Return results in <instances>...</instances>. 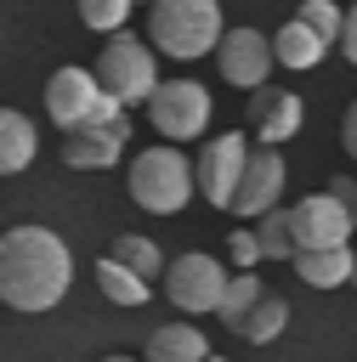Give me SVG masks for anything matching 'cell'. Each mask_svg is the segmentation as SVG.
Masks as SVG:
<instances>
[{"label":"cell","instance_id":"obj_1","mask_svg":"<svg viewBox=\"0 0 357 362\" xmlns=\"http://www.w3.org/2000/svg\"><path fill=\"white\" fill-rule=\"evenodd\" d=\"M74 283V255L51 226H6L0 232V300L11 311H51Z\"/></svg>","mask_w":357,"mask_h":362},{"label":"cell","instance_id":"obj_2","mask_svg":"<svg viewBox=\"0 0 357 362\" xmlns=\"http://www.w3.org/2000/svg\"><path fill=\"white\" fill-rule=\"evenodd\" d=\"M125 187H130V204L136 209H147V215H181L198 198V170H193V158L181 147L159 141V147H142L130 158Z\"/></svg>","mask_w":357,"mask_h":362},{"label":"cell","instance_id":"obj_3","mask_svg":"<svg viewBox=\"0 0 357 362\" xmlns=\"http://www.w3.org/2000/svg\"><path fill=\"white\" fill-rule=\"evenodd\" d=\"M221 0H153L147 6V40L153 51L176 62H198L221 45Z\"/></svg>","mask_w":357,"mask_h":362},{"label":"cell","instance_id":"obj_4","mask_svg":"<svg viewBox=\"0 0 357 362\" xmlns=\"http://www.w3.org/2000/svg\"><path fill=\"white\" fill-rule=\"evenodd\" d=\"M96 79H102V90H108L119 107L147 102V96L164 85V79H159V51H153V40L108 34V45H102V57H96Z\"/></svg>","mask_w":357,"mask_h":362},{"label":"cell","instance_id":"obj_5","mask_svg":"<svg viewBox=\"0 0 357 362\" xmlns=\"http://www.w3.org/2000/svg\"><path fill=\"white\" fill-rule=\"evenodd\" d=\"M108 113H125V107L102 90L96 68H57V74L45 79V119H51L62 136L79 130V124H91V119H108Z\"/></svg>","mask_w":357,"mask_h":362},{"label":"cell","instance_id":"obj_6","mask_svg":"<svg viewBox=\"0 0 357 362\" xmlns=\"http://www.w3.org/2000/svg\"><path fill=\"white\" fill-rule=\"evenodd\" d=\"M147 124H153L170 147L204 136V130H210V90H204L198 79H164V85L147 96Z\"/></svg>","mask_w":357,"mask_h":362},{"label":"cell","instance_id":"obj_7","mask_svg":"<svg viewBox=\"0 0 357 362\" xmlns=\"http://www.w3.org/2000/svg\"><path fill=\"white\" fill-rule=\"evenodd\" d=\"M227 283H232V272H227L215 255H204V249L176 255V260H170V272H164V294H170V305H176V311H187V317L221 311Z\"/></svg>","mask_w":357,"mask_h":362},{"label":"cell","instance_id":"obj_8","mask_svg":"<svg viewBox=\"0 0 357 362\" xmlns=\"http://www.w3.org/2000/svg\"><path fill=\"white\" fill-rule=\"evenodd\" d=\"M249 136L244 130H221V136H210L204 147H198V158H193V170H198V198L210 204V209H232V198H238V181H244V164H249Z\"/></svg>","mask_w":357,"mask_h":362},{"label":"cell","instance_id":"obj_9","mask_svg":"<svg viewBox=\"0 0 357 362\" xmlns=\"http://www.w3.org/2000/svg\"><path fill=\"white\" fill-rule=\"evenodd\" d=\"M289 232H295V255L300 249H340V243H351L357 215L323 187V192H306L300 204H289Z\"/></svg>","mask_w":357,"mask_h":362},{"label":"cell","instance_id":"obj_10","mask_svg":"<svg viewBox=\"0 0 357 362\" xmlns=\"http://www.w3.org/2000/svg\"><path fill=\"white\" fill-rule=\"evenodd\" d=\"M272 40L261 34V28H227L221 34V45H215V68H221V79L227 85H238V90H261L266 85V74H272Z\"/></svg>","mask_w":357,"mask_h":362},{"label":"cell","instance_id":"obj_11","mask_svg":"<svg viewBox=\"0 0 357 362\" xmlns=\"http://www.w3.org/2000/svg\"><path fill=\"white\" fill-rule=\"evenodd\" d=\"M283 181H289V164L278 147H249V164H244V181H238V198H232V215L244 221H261L266 209H278L283 198Z\"/></svg>","mask_w":357,"mask_h":362},{"label":"cell","instance_id":"obj_12","mask_svg":"<svg viewBox=\"0 0 357 362\" xmlns=\"http://www.w3.org/2000/svg\"><path fill=\"white\" fill-rule=\"evenodd\" d=\"M125 136H130L125 113L91 119V124H79V130L62 136V164H74V170H113L119 153H125Z\"/></svg>","mask_w":357,"mask_h":362},{"label":"cell","instance_id":"obj_13","mask_svg":"<svg viewBox=\"0 0 357 362\" xmlns=\"http://www.w3.org/2000/svg\"><path fill=\"white\" fill-rule=\"evenodd\" d=\"M300 119H306V107L295 90H278V85L249 90V136L261 147H283L289 136H300Z\"/></svg>","mask_w":357,"mask_h":362},{"label":"cell","instance_id":"obj_14","mask_svg":"<svg viewBox=\"0 0 357 362\" xmlns=\"http://www.w3.org/2000/svg\"><path fill=\"white\" fill-rule=\"evenodd\" d=\"M289 266H295V277H300L306 288H340V283H351L357 249H351V243H340V249H300Z\"/></svg>","mask_w":357,"mask_h":362},{"label":"cell","instance_id":"obj_15","mask_svg":"<svg viewBox=\"0 0 357 362\" xmlns=\"http://www.w3.org/2000/svg\"><path fill=\"white\" fill-rule=\"evenodd\" d=\"M142 362H210V339L193 322H164V328L147 334Z\"/></svg>","mask_w":357,"mask_h":362},{"label":"cell","instance_id":"obj_16","mask_svg":"<svg viewBox=\"0 0 357 362\" xmlns=\"http://www.w3.org/2000/svg\"><path fill=\"white\" fill-rule=\"evenodd\" d=\"M40 153V130L28 113L17 107H0V175H23Z\"/></svg>","mask_w":357,"mask_h":362},{"label":"cell","instance_id":"obj_17","mask_svg":"<svg viewBox=\"0 0 357 362\" xmlns=\"http://www.w3.org/2000/svg\"><path fill=\"white\" fill-rule=\"evenodd\" d=\"M272 57H278V68H295V74H306V68H317L323 57H329V45L300 23V17H289L278 34H272Z\"/></svg>","mask_w":357,"mask_h":362},{"label":"cell","instance_id":"obj_18","mask_svg":"<svg viewBox=\"0 0 357 362\" xmlns=\"http://www.w3.org/2000/svg\"><path fill=\"white\" fill-rule=\"evenodd\" d=\"M91 272H96V288H102L113 305H130V311H136V305H147V300H153V283H147L142 272H130L125 260H113V255H102Z\"/></svg>","mask_w":357,"mask_h":362},{"label":"cell","instance_id":"obj_19","mask_svg":"<svg viewBox=\"0 0 357 362\" xmlns=\"http://www.w3.org/2000/svg\"><path fill=\"white\" fill-rule=\"evenodd\" d=\"M289 328V300L283 294H261L249 311H244V322L232 328L238 339H249V345H266V339H278Z\"/></svg>","mask_w":357,"mask_h":362},{"label":"cell","instance_id":"obj_20","mask_svg":"<svg viewBox=\"0 0 357 362\" xmlns=\"http://www.w3.org/2000/svg\"><path fill=\"white\" fill-rule=\"evenodd\" d=\"M108 255H113V260H125L130 272H142L147 283H153V277L164 283V272H170V266H164V249H159L153 238H136V232H125V238H113V249H108Z\"/></svg>","mask_w":357,"mask_h":362},{"label":"cell","instance_id":"obj_21","mask_svg":"<svg viewBox=\"0 0 357 362\" xmlns=\"http://www.w3.org/2000/svg\"><path fill=\"white\" fill-rule=\"evenodd\" d=\"M255 238H261V255L266 260H295V232H289V209H266L255 221Z\"/></svg>","mask_w":357,"mask_h":362},{"label":"cell","instance_id":"obj_22","mask_svg":"<svg viewBox=\"0 0 357 362\" xmlns=\"http://www.w3.org/2000/svg\"><path fill=\"white\" fill-rule=\"evenodd\" d=\"M323 45H340V34H346V11L334 6V0H300V11H295Z\"/></svg>","mask_w":357,"mask_h":362},{"label":"cell","instance_id":"obj_23","mask_svg":"<svg viewBox=\"0 0 357 362\" xmlns=\"http://www.w3.org/2000/svg\"><path fill=\"white\" fill-rule=\"evenodd\" d=\"M261 294H266V288H261V277H255V272H232V283H227V294H221V322H227V328H238V322H244V311H249Z\"/></svg>","mask_w":357,"mask_h":362},{"label":"cell","instance_id":"obj_24","mask_svg":"<svg viewBox=\"0 0 357 362\" xmlns=\"http://www.w3.org/2000/svg\"><path fill=\"white\" fill-rule=\"evenodd\" d=\"M74 6H79V23H85V28H96V34H125L136 0H74Z\"/></svg>","mask_w":357,"mask_h":362},{"label":"cell","instance_id":"obj_25","mask_svg":"<svg viewBox=\"0 0 357 362\" xmlns=\"http://www.w3.org/2000/svg\"><path fill=\"white\" fill-rule=\"evenodd\" d=\"M227 255H232V272H249L255 260H266V255H261V238H255V226H238V232L227 238Z\"/></svg>","mask_w":357,"mask_h":362},{"label":"cell","instance_id":"obj_26","mask_svg":"<svg viewBox=\"0 0 357 362\" xmlns=\"http://www.w3.org/2000/svg\"><path fill=\"white\" fill-rule=\"evenodd\" d=\"M329 192H334V198H340V204L357 215V181H351V175H334V181H329Z\"/></svg>","mask_w":357,"mask_h":362},{"label":"cell","instance_id":"obj_27","mask_svg":"<svg viewBox=\"0 0 357 362\" xmlns=\"http://www.w3.org/2000/svg\"><path fill=\"white\" fill-rule=\"evenodd\" d=\"M340 51H346V62L357 68V6L346 11V34H340Z\"/></svg>","mask_w":357,"mask_h":362},{"label":"cell","instance_id":"obj_28","mask_svg":"<svg viewBox=\"0 0 357 362\" xmlns=\"http://www.w3.org/2000/svg\"><path fill=\"white\" fill-rule=\"evenodd\" d=\"M340 147L357 158V102H351V107H346V119H340Z\"/></svg>","mask_w":357,"mask_h":362},{"label":"cell","instance_id":"obj_29","mask_svg":"<svg viewBox=\"0 0 357 362\" xmlns=\"http://www.w3.org/2000/svg\"><path fill=\"white\" fill-rule=\"evenodd\" d=\"M102 362H142V356H125V351H108Z\"/></svg>","mask_w":357,"mask_h":362},{"label":"cell","instance_id":"obj_30","mask_svg":"<svg viewBox=\"0 0 357 362\" xmlns=\"http://www.w3.org/2000/svg\"><path fill=\"white\" fill-rule=\"evenodd\" d=\"M210 362H227V356H210Z\"/></svg>","mask_w":357,"mask_h":362},{"label":"cell","instance_id":"obj_31","mask_svg":"<svg viewBox=\"0 0 357 362\" xmlns=\"http://www.w3.org/2000/svg\"><path fill=\"white\" fill-rule=\"evenodd\" d=\"M351 283H357V266H351Z\"/></svg>","mask_w":357,"mask_h":362},{"label":"cell","instance_id":"obj_32","mask_svg":"<svg viewBox=\"0 0 357 362\" xmlns=\"http://www.w3.org/2000/svg\"><path fill=\"white\" fill-rule=\"evenodd\" d=\"M147 6H153V0H147Z\"/></svg>","mask_w":357,"mask_h":362}]
</instances>
